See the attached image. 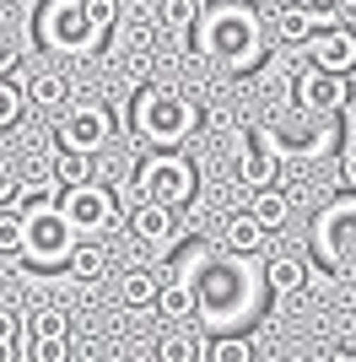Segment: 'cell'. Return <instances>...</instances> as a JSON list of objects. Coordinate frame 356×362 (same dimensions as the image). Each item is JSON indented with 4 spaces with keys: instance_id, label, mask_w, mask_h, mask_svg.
<instances>
[{
    "instance_id": "2",
    "label": "cell",
    "mask_w": 356,
    "mask_h": 362,
    "mask_svg": "<svg viewBox=\"0 0 356 362\" xmlns=\"http://www.w3.org/2000/svg\"><path fill=\"white\" fill-rule=\"evenodd\" d=\"M189 44H194V54H206L222 71L243 76L265 60V22H259V11L249 0H216L210 11H200Z\"/></svg>"
},
{
    "instance_id": "29",
    "label": "cell",
    "mask_w": 356,
    "mask_h": 362,
    "mask_svg": "<svg viewBox=\"0 0 356 362\" xmlns=\"http://www.w3.org/2000/svg\"><path fill=\"white\" fill-rule=\"evenodd\" d=\"M28 357L32 362H65V357H71V335H32Z\"/></svg>"
},
{
    "instance_id": "25",
    "label": "cell",
    "mask_w": 356,
    "mask_h": 362,
    "mask_svg": "<svg viewBox=\"0 0 356 362\" xmlns=\"http://www.w3.org/2000/svg\"><path fill=\"white\" fill-rule=\"evenodd\" d=\"M65 98H71V87H65V76H59V71L28 76V103L32 108H54V103H65Z\"/></svg>"
},
{
    "instance_id": "27",
    "label": "cell",
    "mask_w": 356,
    "mask_h": 362,
    "mask_svg": "<svg viewBox=\"0 0 356 362\" xmlns=\"http://www.w3.org/2000/svg\"><path fill=\"white\" fill-rule=\"evenodd\" d=\"M22 108H32V103H28V92L16 87L11 76H0V130H11V124L22 119Z\"/></svg>"
},
{
    "instance_id": "35",
    "label": "cell",
    "mask_w": 356,
    "mask_h": 362,
    "mask_svg": "<svg viewBox=\"0 0 356 362\" xmlns=\"http://www.w3.org/2000/svg\"><path fill=\"white\" fill-rule=\"evenodd\" d=\"M302 6H308V11H313V16H319V22L329 28V22L340 16V6H345V0H302Z\"/></svg>"
},
{
    "instance_id": "1",
    "label": "cell",
    "mask_w": 356,
    "mask_h": 362,
    "mask_svg": "<svg viewBox=\"0 0 356 362\" xmlns=\"http://www.w3.org/2000/svg\"><path fill=\"white\" fill-rule=\"evenodd\" d=\"M184 276L194 287V308L210 330H243L254 319H265V303L275 298L265 281V265H249L227 243H200L184 255Z\"/></svg>"
},
{
    "instance_id": "23",
    "label": "cell",
    "mask_w": 356,
    "mask_h": 362,
    "mask_svg": "<svg viewBox=\"0 0 356 362\" xmlns=\"http://www.w3.org/2000/svg\"><path fill=\"white\" fill-rule=\"evenodd\" d=\"M92 157H97V151L59 146V157H54V179L65 184V189H76V184H92V179H97V173H92Z\"/></svg>"
},
{
    "instance_id": "18",
    "label": "cell",
    "mask_w": 356,
    "mask_h": 362,
    "mask_svg": "<svg viewBox=\"0 0 356 362\" xmlns=\"http://www.w3.org/2000/svg\"><path fill=\"white\" fill-rule=\"evenodd\" d=\"M103 271H108V255H103V243H92V238H76L71 259H65V276H71V281H97Z\"/></svg>"
},
{
    "instance_id": "22",
    "label": "cell",
    "mask_w": 356,
    "mask_h": 362,
    "mask_svg": "<svg viewBox=\"0 0 356 362\" xmlns=\"http://www.w3.org/2000/svg\"><path fill=\"white\" fill-rule=\"evenodd\" d=\"M59 195H65V184H59L54 173H49V179H32V184H22L11 206H16L22 216H32V211H44V206H59Z\"/></svg>"
},
{
    "instance_id": "21",
    "label": "cell",
    "mask_w": 356,
    "mask_h": 362,
    "mask_svg": "<svg viewBox=\"0 0 356 362\" xmlns=\"http://www.w3.org/2000/svg\"><path fill=\"white\" fill-rule=\"evenodd\" d=\"M249 211L259 216L270 233H275V227L286 222V211H292V195H286V189H275V184H265V189H249Z\"/></svg>"
},
{
    "instance_id": "14",
    "label": "cell",
    "mask_w": 356,
    "mask_h": 362,
    "mask_svg": "<svg viewBox=\"0 0 356 362\" xmlns=\"http://www.w3.org/2000/svg\"><path fill=\"white\" fill-rule=\"evenodd\" d=\"M200 308H194V287L184 271H167L162 276V292H157V319H173V325H184V319H194Z\"/></svg>"
},
{
    "instance_id": "24",
    "label": "cell",
    "mask_w": 356,
    "mask_h": 362,
    "mask_svg": "<svg viewBox=\"0 0 356 362\" xmlns=\"http://www.w3.org/2000/svg\"><path fill=\"white\" fill-rule=\"evenodd\" d=\"M206 362H254V341L243 330H216L206 341Z\"/></svg>"
},
{
    "instance_id": "31",
    "label": "cell",
    "mask_w": 356,
    "mask_h": 362,
    "mask_svg": "<svg viewBox=\"0 0 356 362\" xmlns=\"http://www.w3.org/2000/svg\"><path fill=\"white\" fill-rule=\"evenodd\" d=\"M87 16H92L103 33H114V28H119V0H87Z\"/></svg>"
},
{
    "instance_id": "38",
    "label": "cell",
    "mask_w": 356,
    "mask_h": 362,
    "mask_svg": "<svg viewBox=\"0 0 356 362\" xmlns=\"http://www.w3.org/2000/svg\"><path fill=\"white\" fill-rule=\"evenodd\" d=\"M345 6H356V0H345Z\"/></svg>"
},
{
    "instance_id": "4",
    "label": "cell",
    "mask_w": 356,
    "mask_h": 362,
    "mask_svg": "<svg viewBox=\"0 0 356 362\" xmlns=\"http://www.w3.org/2000/svg\"><path fill=\"white\" fill-rule=\"evenodd\" d=\"M32 38L49 54H71V60H87L97 54L108 33L87 16V0H44L38 6V22H32Z\"/></svg>"
},
{
    "instance_id": "15",
    "label": "cell",
    "mask_w": 356,
    "mask_h": 362,
    "mask_svg": "<svg viewBox=\"0 0 356 362\" xmlns=\"http://www.w3.org/2000/svg\"><path fill=\"white\" fill-rule=\"evenodd\" d=\"M167 271H151V265H130L119 276V303L124 308H157V292H162Z\"/></svg>"
},
{
    "instance_id": "6",
    "label": "cell",
    "mask_w": 356,
    "mask_h": 362,
    "mask_svg": "<svg viewBox=\"0 0 356 362\" xmlns=\"http://www.w3.org/2000/svg\"><path fill=\"white\" fill-rule=\"evenodd\" d=\"M308 243H313V259H319L329 276H340L345 265H351L356 259V189H345L340 200H329L324 211L313 216Z\"/></svg>"
},
{
    "instance_id": "12",
    "label": "cell",
    "mask_w": 356,
    "mask_h": 362,
    "mask_svg": "<svg viewBox=\"0 0 356 362\" xmlns=\"http://www.w3.org/2000/svg\"><path fill=\"white\" fill-rule=\"evenodd\" d=\"M292 98L302 108H313V114H340L345 108V76L324 71V65H302L292 76Z\"/></svg>"
},
{
    "instance_id": "36",
    "label": "cell",
    "mask_w": 356,
    "mask_h": 362,
    "mask_svg": "<svg viewBox=\"0 0 356 362\" xmlns=\"http://www.w3.org/2000/svg\"><path fill=\"white\" fill-rule=\"evenodd\" d=\"M340 179H345V189H356V141L340 151Z\"/></svg>"
},
{
    "instance_id": "28",
    "label": "cell",
    "mask_w": 356,
    "mask_h": 362,
    "mask_svg": "<svg viewBox=\"0 0 356 362\" xmlns=\"http://www.w3.org/2000/svg\"><path fill=\"white\" fill-rule=\"evenodd\" d=\"M22 243H28V216L16 211H0V255H22Z\"/></svg>"
},
{
    "instance_id": "10",
    "label": "cell",
    "mask_w": 356,
    "mask_h": 362,
    "mask_svg": "<svg viewBox=\"0 0 356 362\" xmlns=\"http://www.w3.org/2000/svg\"><path fill=\"white\" fill-rule=\"evenodd\" d=\"M59 211L71 216V227L76 233H103L108 222L119 216V195L108 189V184H76V189H65L59 195Z\"/></svg>"
},
{
    "instance_id": "3",
    "label": "cell",
    "mask_w": 356,
    "mask_h": 362,
    "mask_svg": "<svg viewBox=\"0 0 356 362\" xmlns=\"http://www.w3.org/2000/svg\"><path fill=\"white\" fill-rule=\"evenodd\" d=\"M200 124H206L200 103L178 87H162V81L135 87L130 114H124V130H130L141 146H189V141L200 136Z\"/></svg>"
},
{
    "instance_id": "33",
    "label": "cell",
    "mask_w": 356,
    "mask_h": 362,
    "mask_svg": "<svg viewBox=\"0 0 356 362\" xmlns=\"http://www.w3.org/2000/svg\"><path fill=\"white\" fill-rule=\"evenodd\" d=\"M16 189H22V179H16V168L0 157V206H11L16 200Z\"/></svg>"
},
{
    "instance_id": "8",
    "label": "cell",
    "mask_w": 356,
    "mask_h": 362,
    "mask_svg": "<svg viewBox=\"0 0 356 362\" xmlns=\"http://www.w3.org/2000/svg\"><path fill=\"white\" fill-rule=\"evenodd\" d=\"M286 157V141L270 130V124H243V157H237V184L243 189H265L275 184Z\"/></svg>"
},
{
    "instance_id": "37",
    "label": "cell",
    "mask_w": 356,
    "mask_h": 362,
    "mask_svg": "<svg viewBox=\"0 0 356 362\" xmlns=\"http://www.w3.org/2000/svg\"><path fill=\"white\" fill-rule=\"evenodd\" d=\"M0 6H11V0H0Z\"/></svg>"
},
{
    "instance_id": "34",
    "label": "cell",
    "mask_w": 356,
    "mask_h": 362,
    "mask_svg": "<svg viewBox=\"0 0 356 362\" xmlns=\"http://www.w3.org/2000/svg\"><path fill=\"white\" fill-rule=\"evenodd\" d=\"M22 325H28V319L16 314V308H6V303H0V341H16V335H22Z\"/></svg>"
},
{
    "instance_id": "7",
    "label": "cell",
    "mask_w": 356,
    "mask_h": 362,
    "mask_svg": "<svg viewBox=\"0 0 356 362\" xmlns=\"http://www.w3.org/2000/svg\"><path fill=\"white\" fill-rule=\"evenodd\" d=\"M76 249V227L59 206H44V211L28 216V243H22V265L32 271H65V259Z\"/></svg>"
},
{
    "instance_id": "13",
    "label": "cell",
    "mask_w": 356,
    "mask_h": 362,
    "mask_svg": "<svg viewBox=\"0 0 356 362\" xmlns=\"http://www.w3.org/2000/svg\"><path fill=\"white\" fill-rule=\"evenodd\" d=\"M308 65H324V71H335V76H351L356 71V33L351 28H340V22H329V28H319L308 38Z\"/></svg>"
},
{
    "instance_id": "32",
    "label": "cell",
    "mask_w": 356,
    "mask_h": 362,
    "mask_svg": "<svg viewBox=\"0 0 356 362\" xmlns=\"http://www.w3.org/2000/svg\"><path fill=\"white\" fill-rule=\"evenodd\" d=\"M22 65V44H16L11 33H0V76H11Z\"/></svg>"
},
{
    "instance_id": "19",
    "label": "cell",
    "mask_w": 356,
    "mask_h": 362,
    "mask_svg": "<svg viewBox=\"0 0 356 362\" xmlns=\"http://www.w3.org/2000/svg\"><path fill=\"white\" fill-rule=\"evenodd\" d=\"M319 28H324V22H319V16H313L302 0H297V6H281V16H275V33H281V44H308Z\"/></svg>"
},
{
    "instance_id": "17",
    "label": "cell",
    "mask_w": 356,
    "mask_h": 362,
    "mask_svg": "<svg viewBox=\"0 0 356 362\" xmlns=\"http://www.w3.org/2000/svg\"><path fill=\"white\" fill-rule=\"evenodd\" d=\"M265 233H270V227L259 222L254 211H232V216L222 222V243H227V249H237V255H254V249H265Z\"/></svg>"
},
{
    "instance_id": "11",
    "label": "cell",
    "mask_w": 356,
    "mask_h": 362,
    "mask_svg": "<svg viewBox=\"0 0 356 362\" xmlns=\"http://www.w3.org/2000/svg\"><path fill=\"white\" fill-rule=\"evenodd\" d=\"M130 233H135V243H141L146 255H173L184 222H178V211L162 206V200H141L135 216H130Z\"/></svg>"
},
{
    "instance_id": "20",
    "label": "cell",
    "mask_w": 356,
    "mask_h": 362,
    "mask_svg": "<svg viewBox=\"0 0 356 362\" xmlns=\"http://www.w3.org/2000/svg\"><path fill=\"white\" fill-rule=\"evenodd\" d=\"M200 0H162L157 6V16H162V33L167 38H194V22H200Z\"/></svg>"
},
{
    "instance_id": "30",
    "label": "cell",
    "mask_w": 356,
    "mask_h": 362,
    "mask_svg": "<svg viewBox=\"0 0 356 362\" xmlns=\"http://www.w3.org/2000/svg\"><path fill=\"white\" fill-rule=\"evenodd\" d=\"M329 351H335L340 362H356V319H345L340 330L329 335Z\"/></svg>"
},
{
    "instance_id": "16",
    "label": "cell",
    "mask_w": 356,
    "mask_h": 362,
    "mask_svg": "<svg viewBox=\"0 0 356 362\" xmlns=\"http://www.w3.org/2000/svg\"><path fill=\"white\" fill-rule=\"evenodd\" d=\"M265 281L275 298H297V292L308 287V259L302 255H270L265 259Z\"/></svg>"
},
{
    "instance_id": "26",
    "label": "cell",
    "mask_w": 356,
    "mask_h": 362,
    "mask_svg": "<svg viewBox=\"0 0 356 362\" xmlns=\"http://www.w3.org/2000/svg\"><path fill=\"white\" fill-rule=\"evenodd\" d=\"M157 357L162 362H194V357H206V341H194V335H162L157 341Z\"/></svg>"
},
{
    "instance_id": "9",
    "label": "cell",
    "mask_w": 356,
    "mask_h": 362,
    "mask_svg": "<svg viewBox=\"0 0 356 362\" xmlns=\"http://www.w3.org/2000/svg\"><path fill=\"white\" fill-rule=\"evenodd\" d=\"M108 136H114V114L103 103H71L54 124V141L59 146H76V151H103Z\"/></svg>"
},
{
    "instance_id": "5",
    "label": "cell",
    "mask_w": 356,
    "mask_h": 362,
    "mask_svg": "<svg viewBox=\"0 0 356 362\" xmlns=\"http://www.w3.org/2000/svg\"><path fill=\"white\" fill-rule=\"evenodd\" d=\"M130 189L141 200H162V206L184 211V206H194V195H200V173H194L189 151L151 146L146 157H141V168H135V184H130Z\"/></svg>"
}]
</instances>
